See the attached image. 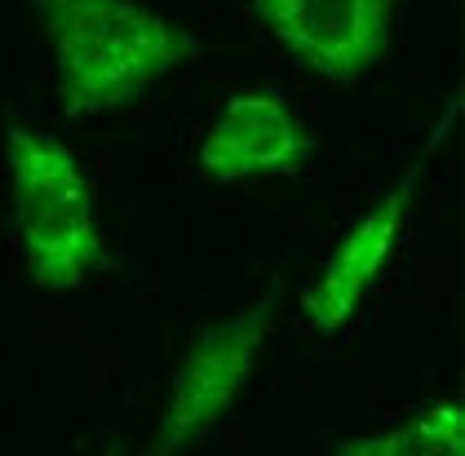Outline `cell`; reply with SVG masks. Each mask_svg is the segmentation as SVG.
Segmentation results:
<instances>
[{
  "label": "cell",
  "mask_w": 465,
  "mask_h": 456,
  "mask_svg": "<svg viewBox=\"0 0 465 456\" xmlns=\"http://www.w3.org/2000/svg\"><path fill=\"white\" fill-rule=\"evenodd\" d=\"M54 45L58 98L98 115L143 98L195 54V40L138 0H36Z\"/></svg>",
  "instance_id": "1"
},
{
  "label": "cell",
  "mask_w": 465,
  "mask_h": 456,
  "mask_svg": "<svg viewBox=\"0 0 465 456\" xmlns=\"http://www.w3.org/2000/svg\"><path fill=\"white\" fill-rule=\"evenodd\" d=\"M5 160L14 182V217L27 275L49 292H72L103 266L94 191L63 142L9 124Z\"/></svg>",
  "instance_id": "2"
},
{
  "label": "cell",
  "mask_w": 465,
  "mask_h": 456,
  "mask_svg": "<svg viewBox=\"0 0 465 456\" xmlns=\"http://www.w3.org/2000/svg\"><path fill=\"white\" fill-rule=\"evenodd\" d=\"M275 297H280V280L266 283V292L252 306L213 323L186 351L182 368L173 372V386H169V403L160 412V425L151 434V452L155 456H169L191 448V443H200L235 408L240 390L249 386L252 368H257Z\"/></svg>",
  "instance_id": "3"
},
{
  "label": "cell",
  "mask_w": 465,
  "mask_h": 456,
  "mask_svg": "<svg viewBox=\"0 0 465 456\" xmlns=\"http://www.w3.org/2000/svg\"><path fill=\"white\" fill-rule=\"evenodd\" d=\"M452 111H457V103H448L443 120H439L434 134H430L426 151L412 160L408 173L399 177V186L386 191V195L346 231V240L332 248L328 266L320 271V280L311 283V292H306V302H302V319H306L311 332H341V328L351 323V315L359 311V302L368 297V288L377 283V275L386 271L394 244H399V231H403V222H408V204H412L417 177L426 173L434 146L448 134Z\"/></svg>",
  "instance_id": "4"
},
{
  "label": "cell",
  "mask_w": 465,
  "mask_h": 456,
  "mask_svg": "<svg viewBox=\"0 0 465 456\" xmlns=\"http://www.w3.org/2000/svg\"><path fill=\"white\" fill-rule=\"evenodd\" d=\"M399 0H252V14L306 71L355 80L381 63Z\"/></svg>",
  "instance_id": "5"
},
{
  "label": "cell",
  "mask_w": 465,
  "mask_h": 456,
  "mask_svg": "<svg viewBox=\"0 0 465 456\" xmlns=\"http://www.w3.org/2000/svg\"><path fill=\"white\" fill-rule=\"evenodd\" d=\"M311 151L306 129L275 94H235L200 142V173L209 182L292 173Z\"/></svg>",
  "instance_id": "6"
},
{
  "label": "cell",
  "mask_w": 465,
  "mask_h": 456,
  "mask_svg": "<svg viewBox=\"0 0 465 456\" xmlns=\"http://www.w3.org/2000/svg\"><path fill=\"white\" fill-rule=\"evenodd\" d=\"M341 452L346 456H457L465 452V412L461 403L443 399L430 412L394 425L386 434L351 439Z\"/></svg>",
  "instance_id": "7"
}]
</instances>
